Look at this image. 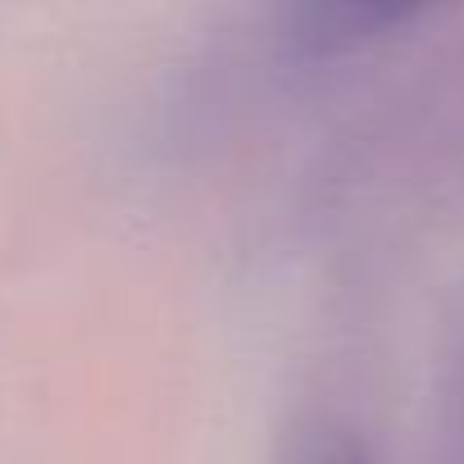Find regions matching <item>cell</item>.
Segmentation results:
<instances>
[{
    "label": "cell",
    "mask_w": 464,
    "mask_h": 464,
    "mask_svg": "<svg viewBox=\"0 0 464 464\" xmlns=\"http://www.w3.org/2000/svg\"><path fill=\"white\" fill-rule=\"evenodd\" d=\"M428 5L437 0H287L283 42L305 60H337L405 28Z\"/></svg>",
    "instance_id": "1"
},
{
    "label": "cell",
    "mask_w": 464,
    "mask_h": 464,
    "mask_svg": "<svg viewBox=\"0 0 464 464\" xmlns=\"http://www.w3.org/2000/svg\"><path fill=\"white\" fill-rule=\"evenodd\" d=\"M283 464H373L369 446L337 419H310L292 432Z\"/></svg>",
    "instance_id": "2"
}]
</instances>
